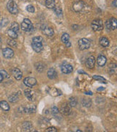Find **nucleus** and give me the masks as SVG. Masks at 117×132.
<instances>
[{
  "label": "nucleus",
  "instance_id": "nucleus-1",
  "mask_svg": "<svg viewBox=\"0 0 117 132\" xmlns=\"http://www.w3.org/2000/svg\"><path fill=\"white\" fill-rule=\"evenodd\" d=\"M88 5H86L83 1L81 0H75L73 5V8L75 12L78 13H82V11H86V10L88 8Z\"/></svg>",
  "mask_w": 117,
  "mask_h": 132
},
{
  "label": "nucleus",
  "instance_id": "nucleus-2",
  "mask_svg": "<svg viewBox=\"0 0 117 132\" xmlns=\"http://www.w3.org/2000/svg\"><path fill=\"white\" fill-rule=\"evenodd\" d=\"M7 8L12 14H16L18 13V8L17 4L13 0H10L7 4Z\"/></svg>",
  "mask_w": 117,
  "mask_h": 132
},
{
  "label": "nucleus",
  "instance_id": "nucleus-3",
  "mask_svg": "<svg viewBox=\"0 0 117 132\" xmlns=\"http://www.w3.org/2000/svg\"><path fill=\"white\" fill-rule=\"evenodd\" d=\"M92 28L94 31H100L103 29V23L102 21L100 19H96L94 20L92 22Z\"/></svg>",
  "mask_w": 117,
  "mask_h": 132
},
{
  "label": "nucleus",
  "instance_id": "nucleus-4",
  "mask_svg": "<svg viewBox=\"0 0 117 132\" xmlns=\"http://www.w3.org/2000/svg\"><path fill=\"white\" fill-rule=\"evenodd\" d=\"M78 46L81 50H86L90 47V41L86 38H81L78 40Z\"/></svg>",
  "mask_w": 117,
  "mask_h": 132
},
{
  "label": "nucleus",
  "instance_id": "nucleus-5",
  "mask_svg": "<svg viewBox=\"0 0 117 132\" xmlns=\"http://www.w3.org/2000/svg\"><path fill=\"white\" fill-rule=\"evenodd\" d=\"M21 29L25 31V32H29L32 29V21L28 19V18H25L24 19V21L21 23Z\"/></svg>",
  "mask_w": 117,
  "mask_h": 132
},
{
  "label": "nucleus",
  "instance_id": "nucleus-6",
  "mask_svg": "<svg viewBox=\"0 0 117 132\" xmlns=\"http://www.w3.org/2000/svg\"><path fill=\"white\" fill-rule=\"evenodd\" d=\"M41 29H42V32H43V34L45 35L46 36L52 37V36L53 35V34H54L53 29L52 28L49 27V26H48L47 25H45V24L42 25Z\"/></svg>",
  "mask_w": 117,
  "mask_h": 132
},
{
  "label": "nucleus",
  "instance_id": "nucleus-7",
  "mask_svg": "<svg viewBox=\"0 0 117 132\" xmlns=\"http://www.w3.org/2000/svg\"><path fill=\"white\" fill-rule=\"evenodd\" d=\"M24 83L27 87H32L34 85H36L37 81H36V79L34 78H32V77H26L24 80Z\"/></svg>",
  "mask_w": 117,
  "mask_h": 132
},
{
  "label": "nucleus",
  "instance_id": "nucleus-8",
  "mask_svg": "<svg viewBox=\"0 0 117 132\" xmlns=\"http://www.w3.org/2000/svg\"><path fill=\"white\" fill-rule=\"evenodd\" d=\"M2 54H3L4 57L6 58V59H10V58H12L14 56V52H13V50L11 49H10V48L4 49L2 50Z\"/></svg>",
  "mask_w": 117,
  "mask_h": 132
},
{
  "label": "nucleus",
  "instance_id": "nucleus-9",
  "mask_svg": "<svg viewBox=\"0 0 117 132\" xmlns=\"http://www.w3.org/2000/svg\"><path fill=\"white\" fill-rule=\"evenodd\" d=\"M61 70L62 72L63 73H65V74H68V73H70L73 70V68L71 65L70 64H63L61 66Z\"/></svg>",
  "mask_w": 117,
  "mask_h": 132
},
{
  "label": "nucleus",
  "instance_id": "nucleus-10",
  "mask_svg": "<svg viewBox=\"0 0 117 132\" xmlns=\"http://www.w3.org/2000/svg\"><path fill=\"white\" fill-rule=\"evenodd\" d=\"M11 73H12V75L14 76V78L17 80H21L23 77V74H22V72L20 70V69L18 68H13L11 70Z\"/></svg>",
  "mask_w": 117,
  "mask_h": 132
},
{
  "label": "nucleus",
  "instance_id": "nucleus-11",
  "mask_svg": "<svg viewBox=\"0 0 117 132\" xmlns=\"http://www.w3.org/2000/svg\"><path fill=\"white\" fill-rule=\"evenodd\" d=\"M24 94H25V96L27 98L28 100L31 101H33L35 99V95H34V93L32 90L30 89H26L24 90Z\"/></svg>",
  "mask_w": 117,
  "mask_h": 132
},
{
  "label": "nucleus",
  "instance_id": "nucleus-12",
  "mask_svg": "<svg viewBox=\"0 0 117 132\" xmlns=\"http://www.w3.org/2000/svg\"><path fill=\"white\" fill-rule=\"evenodd\" d=\"M60 112L65 115H69L71 112V109H70V106L67 104H65L61 106L60 108Z\"/></svg>",
  "mask_w": 117,
  "mask_h": 132
},
{
  "label": "nucleus",
  "instance_id": "nucleus-13",
  "mask_svg": "<svg viewBox=\"0 0 117 132\" xmlns=\"http://www.w3.org/2000/svg\"><path fill=\"white\" fill-rule=\"evenodd\" d=\"M32 46L33 50L37 53H40L42 52V43H34L32 42Z\"/></svg>",
  "mask_w": 117,
  "mask_h": 132
},
{
  "label": "nucleus",
  "instance_id": "nucleus-14",
  "mask_svg": "<svg viewBox=\"0 0 117 132\" xmlns=\"http://www.w3.org/2000/svg\"><path fill=\"white\" fill-rule=\"evenodd\" d=\"M94 64H95V58L93 56L89 57L86 62V67L90 69H92L94 67Z\"/></svg>",
  "mask_w": 117,
  "mask_h": 132
},
{
  "label": "nucleus",
  "instance_id": "nucleus-15",
  "mask_svg": "<svg viewBox=\"0 0 117 132\" xmlns=\"http://www.w3.org/2000/svg\"><path fill=\"white\" fill-rule=\"evenodd\" d=\"M97 64L99 66L102 67L105 65V63L107 62V59L104 55H100L97 59Z\"/></svg>",
  "mask_w": 117,
  "mask_h": 132
},
{
  "label": "nucleus",
  "instance_id": "nucleus-16",
  "mask_svg": "<svg viewBox=\"0 0 117 132\" xmlns=\"http://www.w3.org/2000/svg\"><path fill=\"white\" fill-rule=\"evenodd\" d=\"M23 111L21 112H26V113H33L36 110V107L34 105H30L29 106H27L25 108H23Z\"/></svg>",
  "mask_w": 117,
  "mask_h": 132
},
{
  "label": "nucleus",
  "instance_id": "nucleus-17",
  "mask_svg": "<svg viewBox=\"0 0 117 132\" xmlns=\"http://www.w3.org/2000/svg\"><path fill=\"white\" fill-rule=\"evenodd\" d=\"M48 76L50 79H53L56 78V71L55 70L54 68H50L48 71Z\"/></svg>",
  "mask_w": 117,
  "mask_h": 132
},
{
  "label": "nucleus",
  "instance_id": "nucleus-18",
  "mask_svg": "<svg viewBox=\"0 0 117 132\" xmlns=\"http://www.w3.org/2000/svg\"><path fill=\"white\" fill-rule=\"evenodd\" d=\"M109 43H110L109 40L105 37H102L100 39V44L103 47H107L109 45Z\"/></svg>",
  "mask_w": 117,
  "mask_h": 132
},
{
  "label": "nucleus",
  "instance_id": "nucleus-19",
  "mask_svg": "<svg viewBox=\"0 0 117 132\" xmlns=\"http://www.w3.org/2000/svg\"><path fill=\"white\" fill-rule=\"evenodd\" d=\"M109 23H110V27H111V29L112 30H114V29H116L117 20L115 18H111L109 20Z\"/></svg>",
  "mask_w": 117,
  "mask_h": 132
},
{
  "label": "nucleus",
  "instance_id": "nucleus-20",
  "mask_svg": "<svg viewBox=\"0 0 117 132\" xmlns=\"http://www.w3.org/2000/svg\"><path fill=\"white\" fill-rule=\"evenodd\" d=\"M0 107L4 110V111H8L10 109V106L8 103L5 101H0Z\"/></svg>",
  "mask_w": 117,
  "mask_h": 132
},
{
  "label": "nucleus",
  "instance_id": "nucleus-21",
  "mask_svg": "<svg viewBox=\"0 0 117 132\" xmlns=\"http://www.w3.org/2000/svg\"><path fill=\"white\" fill-rule=\"evenodd\" d=\"M45 6L49 9H53L56 6V2L54 0H46Z\"/></svg>",
  "mask_w": 117,
  "mask_h": 132
},
{
  "label": "nucleus",
  "instance_id": "nucleus-22",
  "mask_svg": "<svg viewBox=\"0 0 117 132\" xmlns=\"http://www.w3.org/2000/svg\"><path fill=\"white\" fill-rule=\"evenodd\" d=\"M8 35L9 37H11L12 39H16V38L18 37V34H17L16 32L12 30L11 29H8Z\"/></svg>",
  "mask_w": 117,
  "mask_h": 132
},
{
  "label": "nucleus",
  "instance_id": "nucleus-23",
  "mask_svg": "<svg viewBox=\"0 0 117 132\" xmlns=\"http://www.w3.org/2000/svg\"><path fill=\"white\" fill-rule=\"evenodd\" d=\"M62 41L65 44H67V43L70 42V35L67 33H64L62 36Z\"/></svg>",
  "mask_w": 117,
  "mask_h": 132
},
{
  "label": "nucleus",
  "instance_id": "nucleus-24",
  "mask_svg": "<svg viewBox=\"0 0 117 132\" xmlns=\"http://www.w3.org/2000/svg\"><path fill=\"white\" fill-rule=\"evenodd\" d=\"M69 105L72 107H75L77 105V99L74 97H71L69 99Z\"/></svg>",
  "mask_w": 117,
  "mask_h": 132
},
{
  "label": "nucleus",
  "instance_id": "nucleus-25",
  "mask_svg": "<svg viewBox=\"0 0 117 132\" xmlns=\"http://www.w3.org/2000/svg\"><path fill=\"white\" fill-rule=\"evenodd\" d=\"M35 68H36V69L38 70L39 72H42L45 69V65L42 64V62H37L35 65Z\"/></svg>",
  "mask_w": 117,
  "mask_h": 132
},
{
  "label": "nucleus",
  "instance_id": "nucleus-26",
  "mask_svg": "<svg viewBox=\"0 0 117 132\" xmlns=\"http://www.w3.org/2000/svg\"><path fill=\"white\" fill-rule=\"evenodd\" d=\"M32 128V125L29 122H25L23 124V128L25 131H29Z\"/></svg>",
  "mask_w": 117,
  "mask_h": 132
},
{
  "label": "nucleus",
  "instance_id": "nucleus-27",
  "mask_svg": "<svg viewBox=\"0 0 117 132\" xmlns=\"http://www.w3.org/2000/svg\"><path fill=\"white\" fill-rule=\"evenodd\" d=\"M10 29H11L12 30L16 32H18V30H19V25H18V24L16 23V22H13V23H12L11 26H10Z\"/></svg>",
  "mask_w": 117,
  "mask_h": 132
},
{
  "label": "nucleus",
  "instance_id": "nucleus-28",
  "mask_svg": "<svg viewBox=\"0 0 117 132\" xmlns=\"http://www.w3.org/2000/svg\"><path fill=\"white\" fill-rule=\"evenodd\" d=\"M18 99V94L17 93H15V94H13V95H12L11 96L9 97L8 100L10 102H16L17 100Z\"/></svg>",
  "mask_w": 117,
  "mask_h": 132
},
{
  "label": "nucleus",
  "instance_id": "nucleus-29",
  "mask_svg": "<svg viewBox=\"0 0 117 132\" xmlns=\"http://www.w3.org/2000/svg\"><path fill=\"white\" fill-rule=\"evenodd\" d=\"M32 42H34V43H42V37L40 36L34 37L32 38Z\"/></svg>",
  "mask_w": 117,
  "mask_h": 132
},
{
  "label": "nucleus",
  "instance_id": "nucleus-30",
  "mask_svg": "<svg viewBox=\"0 0 117 132\" xmlns=\"http://www.w3.org/2000/svg\"><path fill=\"white\" fill-rule=\"evenodd\" d=\"M93 78L95 80L100 81V82H102V83H106V80L105 79H104L102 76H94Z\"/></svg>",
  "mask_w": 117,
  "mask_h": 132
},
{
  "label": "nucleus",
  "instance_id": "nucleus-31",
  "mask_svg": "<svg viewBox=\"0 0 117 132\" xmlns=\"http://www.w3.org/2000/svg\"><path fill=\"white\" fill-rule=\"evenodd\" d=\"M53 9H54V12H55V13L58 16H62V10H61V8H59V7H54L53 8Z\"/></svg>",
  "mask_w": 117,
  "mask_h": 132
},
{
  "label": "nucleus",
  "instance_id": "nucleus-32",
  "mask_svg": "<svg viewBox=\"0 0 117 132\" xmlns=\"http://www.w3.org/2000/svg\"><path fill=\"white\" fill-rule=\"evenodd\" d=\"M0 73L2 75L3 78H5V79H8L9 78V74L8 73V72L6 70H0Z\"/></svg>",
  "mask_w": 117,
  "mask_h": 132
},
{
  "label": "nucleus",
  "instance_id": "nucleus-33",
  "mask_svg": "<svg viewBox=\"0 0 117 132\" xmlns=\"http://www.w3.org/2000/svg\"><path fill=\"white\" fill-rule=\"evenodd\" d=\"M8 43L10 46H12V47H16L17 46V43L13 40H8Z\"/></svg>",
  "mask_w": 117,
  "mask_h": 132
},
{
  "label": "nucleus",
  "instance_id": "nucleus-34",
  "mask_svg": "<svg viewBox=\"0 0 117 132\" xmlns=\"http://www.w3.org/2000/svg\"><path fill=\"white\" fill-rule=\"evenodd\" d=\"M26 10L28 11V12H29V13H34V8L32 5H27L26 6Z\"/></svg>",
  "mask_w": 117,
  "mask_h": 132
},
{
  "label": "nucleus",
  "instance_id": "nucleus-35",
  "mask_svg": "<svg viewBox=\"0 0 117 132\" xmlns=\"http://www.w3.org/2000/svg\"><path fill=\"white\" fill-rule=\"evenodd\" d=\"M59 112V109L56 106H53V107H52V113H53V114H58Z\"/></svg>",
  "mask_w": 117,
  "mask_h": 132
},
{
  "label": "nucleus",
  "instance_id": "nucleus-36",
  "mask_svg": "<svg viewBox=\"0 0 117 132\" xmlns=\"http://www.w3.org/2000/svg\"><path fill=\"white\" fill-rule=\"evenodd\" d=\"M46 131L48 132H56L57 130L55 127H49L46 129Z\"/></svg>",
  "mask_w": 117,
  "mask_h": 132
},
{
  "label": "nucleus",
  "instance_id": "nucleus-37",
  "mask_svg": "<svg viewBox=\"0 0 117 132\" xmlns=\"http://www.w3.org/2000/svg\"><path fill=\"white\" fill-rule=\"evenodd\" d=\"M9 21L8 19H6V21H5V22H4V19L1 21V26H7V24H8Z\"/></svg>",
  "mask_w": 117,
  "mask_h": 132
},
{
  "label": "nucleus",
  "instance_id": "nucleus-38",
  "mask_svg": "<svg viewBox=\"0 0 117 132\" xmlns=\"http://www.w3.org/2000/svg\"><path fill=\"white\" fill-rule=\"evenodd\" d=\"M105 26H106V28H107L108 29H109V30H111V27H110V23H109V20L106 21V23H105Z\"/></svg>",
  "mask_w": 117,
  "mask_h": 132
},
{
  "label": "nucleus",
  "instance_id": "nucleus-39",
  "mask_svg": "<svg viewBox=\"0 0 117 132\" xmlns=\"http://www.w3.org/2000/svg\"><path fill=\"white\" fill-rule=\"evenodd\" d=\"M112 5L114 8H116L117 7V0H114L113 2H112Z\"/></svg>",
  "mask_w": 117,
  "mask_h": 132
},
{
  "label": "nucleus",
  "instance_id": "nucleus-40",
  "mask_svg": "<svg viewBox=\"0 0 117 132\" xmlns=\"http://www.w3.org/2000/svg\"><path fill=\"white\" fill-rule=\"evenodd\" d=\"M3 79H4V78H3L2 75V74L0 73V83H1L2 81V80H3Z\"/></svg>",
  "mask_w": 117,
  "mask_h": 132
},
{
  "label": "nucleus",
  "instance_id": "nucleus-41",
  "mask_svg": "<svg viewBox=\"0 0 117 132\" xmlns=\"http://www.w3.org/2000/svg\"><path fill=\"white\" fill-rule=\"evenodd\" d=\"M2 43V38L0 37V43Z\"/></svg>",
  "mask_w": 117,
  "mask_h": 132
}]
</instances>
